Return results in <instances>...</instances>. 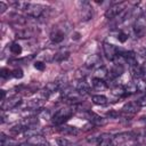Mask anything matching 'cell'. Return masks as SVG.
<instances>
[{
  "mask_svg": "<svg viewBox=\"0 0 146 146\" xmlns=\"http://www.w3.org/2000/svg\"><path fill=\"white\" fill-rule=\"evenodd\" d=\"M107 115H108L110 117H113V119H115V117H117V116H119V114H117V113H115L114 111L108 112V113H107Z\"/></svg>",
  "mask_w": 146,
  "mask_h": 146,
  "instance_id": "30",
  "label": "cell"
},
{
  "mask_svg": "<svg viewBox=\"0 0 146 146\" xmlns=\"http://www.w3.org/2000/svg\"><path fill=\"white\" fill-rule=\"evenodd\" d=\"M91 99H92V103L96 105H105L107 103V98L104 95H94Z\"/></svg>",
  "mask_w": 146,
  "mask_h": 146,
  "instance_id": "14",
  "label": "cell"
},
{
  "mask_svg": "<svg viewBox=\"0 0 146 146\" xmlns=\"http://www.w3.org/2000/svg\"><path fill=\"white\" fill-rule=\"evenodd\" d=\"M137 104H138L140 107L146 106V96H143L141 98H139V99L137 100Z\"/></svg>",
  "mask_w": 146,
  "mask_h": 146,
  "instance_id": "28",
  "label": "cell"
},
{
  "mask_svg": "<svg viewBox=\"0 0 146 146\" xmlns=\"http://www.w3.org/2000/svg\"><path fill=\"white\" fill-rule=\"evenodd\" d=\"M124 91H125V95H130V94H135L138 90H137V87L135 83H130L124 87Z\"/></svg>",
  "mask_w": 146,
  "mask_h": 146,
  "instance_id": "22",
  "label": "cell"
},
{
  "mask_svg": "<svg viewBox=\"0 0 146 146\" xmlns=\"http://www.w3.org/2000/svg\"><path fill=\"white\" fill-rule=\"evenodd\" d=\"M26 13L29 16L31 17H34V18H38L42 15L43 13V7L41 5H36V3H30L27 9H26Z\"/></svg>",
  "mask_w": 146,
  "mask_h": 146,
  "instance_id": "5",
  "label": "cell"
},
{
  "mask_svg": "<svg viewBox=\"0 0 146 146\" xmlns=\"http://www.w3.org/2000/svg\"><path fill=\"white\" fill-rule=\"evenodd\" d=\"M34 67H35L38 71H43V70L46 68V65H44V63H43V62L36 60V62L34 63Z\"/></svg>",
  "mask_w": 146,
  "mask_h": 146,
  "instance_id": "26",
  "label": "cell"
},
{
  "mask_svg": "<svg viewBox=\"0 0 146 146\" xmlns=\"http://www.w3.org/2000/svg\"><path fill=\"white\" fill-rule=\"evenodd\" d=\"M58 131L60 133H63L64 136H66V135H68V136H76L79 133L78 128L72 127V125H60L58 128Z\"/></svg>",
  "mask_w": 146,
  "mask_h": 146,
  "instance_id": "11",
  "label": "cell"
},
{
  "mask_svg": "<svg viewBox=\"0 0 146 146\" xmlns=\"http://www.w3.org/2000/svg\"><path fill=\"white\" fill-rule=\"evenodd\" d=\"M133 83L136 84L138 91H145L146 90V80L145 79H143V78L137 79V80H135Z\"/></svg>",
  "mask_w": 146,
  "mask_h": 146,
  "instance_id": "17",
  "label": "cell"
},
{
  "mask_svg": "<svg viewBox=\"0 0 146 146\" xmlns=\"http://www.w3.org/2000/svg\"><path fill=\"white\" fill-rule=\"evenodd\" d=\"M67 57H68V52H67V51H65V52H58V54L55 55V59L58 60V62L64 60V59H66Z\"/></svg>",
  "mask_w": 146,
  "mask_h": 146,
  "instance_id": "24",
  "label": "cell"
},
{
  "mask_svg": "<svg viewBox=\"0 0 146 146\" xmlns=\"http://www.w3.org/2000/svg\"><path fill=\"white\" fill-rule=\"evenodd\" d=\"M140 52H141V55H144V56H146V47H144L141 50H140Z\"/></svg>",
  "mask_w": 146,
  "mask_h": 146,
  "instance_id": "32",
  "label": "cell"
},
{
  "mask_svg": "<svg viewBox=\"0 0 146 146\" xmlns=\"http://www.w3.org/2000/svg\"><path fill=\"white\" fill-rule=\"evenodd\" d=\"M65 39V32L63 30H60L59 27L55 29L51 33H50V40L54 43H60L63 40Z\"/></svg>",
  "mask_w": 146,
  "mask_h": 146,
  "instance_id": "6",
  "label": "cell"
},
{
  "mask_svg": "<svg viewBox=\"0 0 146 146\" xmlns=\"http://www.w3.org/2000/svg\"><path fill=\"white\" fill-rule=\"evenodd\" d=\"M11 75L14 76V78H16V79H22L23 78V71L21 70V68H15L13 72H11Z\"/></svg>",
  "mask_w": 146,
  "mask_h": 146,
  "instance_id": "25",
  "label": "cell"
},
{
  "mask_svg": "<svg viewBox=\"0 0 146 146\" xmlns=\"http://www.w3.org/2000/svg\"><path fill=\"white\" fill-rule=\"evenodd\" d=\"M0 74H1V78H3V79H8V78L11 75V72H10L8 68H2L1 72H0Z\"/></svg>",
  "mask_w": 146,
  "mask_h": 146,
  "instance_id": "27",
  "label": "cell"
},
{
  "mask_svg": "<svg viewBox=\"0 0 146 146\" xmlns=\"http://www.w3.org/2000/svg\"><path fill=\"white\" fill-rule=\"evenodd\" d=\"M56 141H57L58 146H73V143L65 137H59V138H57Z\"/></svg>",
  "mask_w": 146,
  "mask_h": 146,
  "instance_id": "19",
  "label": "cell"
},
{
  "mask_svg": "<svg viewBox=\"0 0 146 146\" xmlns=\"http://www.w3.org/2000/svg\"><path fill=\"white\" fill-rule=\"evenodd\" d=\"M92 87L97 90H103L106 88V83L102 80V79H98V78H94L92 80Z\"/></svg>",
  "mask_w": 146,
  "mask_h": 146,
  "instance_id": "16",
  "label": "cell"
},
{
  "mask_svg": "<svg viewBox=\"0 0 146 146\" xmlns=\"http://www.w3.org/2000/svg\"><path fill=\"white\" fill-rule=\"evenodd\" d=\"M27 143L31 145H36V146H43L47 144V140L44 139V137L40 136V135H33L27 139Z\"/></svg>",
  "mask_w": 146,
  "mask_h": 146,
  "instance_id": "12",
  "label": "cell"
},
{
  "mask_svg": "<svg viewBox=\"0 0 146 146\" xmlns=\"http://www.w3.org/2000/svg\"><path fill=\"white\" fill-rule=\"evenodd\" d=\"M95 75H96V78H98V79H102V80H103V78H105V76L107 75V70H106L104 66H102V67H99V68H97V70H96Z\"/></svg>",
  "mask_w": 146,
  "mask_h": 146,
  "instance_id": "20",
  "label": "cell"
},
{
  "mask_svg": "<svg viewBox=\"0 0 146 146\" xmlns=\"http://www.w3.org/2000/svg\"><path fill=\"white\" fill-rule=\"evenodd\" d=\"M19 97H17V96H15V97H13V98H10V99H8V100H3L2 102V104H1V108L2 110H10V108H14V107H16L18 104H19Z\"/></svg>",
  "mask_w": 146,
  "mask_h": 146,
  "instance_id": "10",
  "label": "cell"
},
{
  "mask_svg": "<svg viewBox=\"0 0 146 146\" xmlns=\"http://www.w3.org/2000/svg\"><path fill=\"white\" fill-rule=\"evenodd\" d=\"M133 32L137 38H143L146 32V18L145 16H138L135 25H133Z\"/></svg>",
  "mask_w": 146,
  "mask_h": 146,
  "instance_id": "2",
  "label": "cell"
},
{
  "mask_svg": "<svg viewBox=\"0 0 146 146\" xmlns=\"http://www.w3.org/2000/svg\"><path fill=\"white\" fill-rule=\"evenodd\" d=\"M90 121L95 124V125H104L106 123V120L98 116V115H94L92 117H90Z\"/></svg>",
  "mask_w": 146,
  "mask_h": 146,
  "instance_id": "18",
  "label": "cell"
},
{
  "mask_svg": "<svg viewBox=\"0 0 146 146\" xmlns=\"http://www.w3.org/2000/svg\"><path fill=\"white\" fill-rule=\"evenodd\" d=\"M131 138V133L130 132H122V133H119V135H116L113 139H112V146H117V145H120V144H122V143H124V141H127V140H129Z\"/></svg>",
  "mask_w": 146,
  "mask_h": 146,
  "instance_id": "7",
  "label": "cell"
},
{
  "mask_svg": "<svg viewBox=\"0 0 146 146\" xmlns=\"http://www.w3.org/2000/svg\"><path fill=\"white\" fill-rule=\"evenodd\" d=\"M128 34L125 33V32H123V31H121V32H119V34H117V40L121 42V43H124L127 40H128Z\"/></svg>",
  "mask_w": 146,
  "mask_h": 146,
  "instance_id": "23",
  "label": "cell"
},
{
  "mask_svg": "<svg viewBox=\"0 0 146 146\" xmlns=\"http://www.w3.org/2000/svg\"><path fill=\"white\" fill-rule=\"evenodd\" d=\"M99 57L97 56V55H91V56H89L88 57V59L86 60V66L87 67H94L95 65H97V64H99Z\"/></svg>",
  "mask_w": 146,
  "mask_h": 146,
  "instance_id": "13",
  "label": "cell"
},
{
  "mask_svg": "<svg viewBox=\"0 0 146 146\" xmlns=\"http://www.w3.org/2000/svg\"><path fill=\"white\" fill-rule=\"evenodd\" d=\"M72 115H73V110L72 108H62V110H58L54 114V116H52V123L56 124V125H62Z\"/></svg>",
  "mask_w": 146,
  "mask_h": 146,
  "instance_id": "1",
  "label": "cell"
},
{
  "mask_svg": "<svg viewBox=\"0 0 146 146\" xmlns=\"http://www.w3.org/2000/svg\"><path fill=\"white\" fill-rule=\"evenodd\" d=\"M139 105L137 104V102L136 103H133V102H130V103H128V104H125L123 107H122V111L125 113V114H129V115H133V114H136L138 111H139Z\"/></svg>",
  "mask_w": 146,
  "mask_h": 146,
  "instance_id": "9",
  "label": "cell"
},
{
  "mask_svg": "<svg viewBox=\"0 0 146 146\" xmlns=\"http://www.w3.org/2000/svg\"><path fill=\"white\" fill-rule=\"evenodd\" d=\"M5 97H6V91L5 90H1V100L2 102L5 100Z\"/></svg>",
  "mask_w": 146,
  "mask_h": 146,
  "instance_id": "31",
  "label": "cell"
},
{
  "mask_svg": "<svg viewBox=\"0 0 146 146\" xmlns=\"http://www.w3.org/2000/svg\"><path fill=\"white\" fill-rule=\"evenodd\" d=\"M124 10H125V2H120V3H116V5L112 6L111 8H108L105 13V16L107 18L119 17V15L122 14Z\"/></svg>",
  "mask_w": 146,
  "mask_h": 146,
  "instance_id": "3",
  "label": "cell"
},
{
  "mask_svg": "<svg viewBox=\"0 0 146 146\" xmlns=\"http://www.w3.org/2000/svg\"><path fill=\"white\" fill-rule=\"evenodd\" d=\"M103 49H104V54L106 55V57L111 60H113L117 55H119V49L112 44V43H108V42H104L103 44Z\"/></svg>",
  "mask_w": 146,
  "mask_h": 146,
  "instance_id": "4",
  "label": "cell"
},
{
  "mask_svg": "<svg viewBox=\"0 0 146 146\" xmlns=\"http://www.w3.org/2000/svg\"><path fill=\"white\" fill-rule=\"evenodd\" d=\"M121 56H122L123 59L129 64L130 67L138 65V63H137V57H136L135 52H132V51H125V52H122Z\"/></svg>",
  "mask_w": 146,
  "mask_h": 146,
  "instance_id": "8",
  "label": "cell"
},
{
  "mask_svg": "<svg viewBox=\"0 0 146 146\" xmlns=\"http://www.w3.org/2000/svg\"><path fill=\"white\" fill-rule=\"evenodd\" d=\"M21 146H36V145H31V144H23V145H21Z\"/></svg>",
  "mask_w": 146,
  "mask_h": 146,
  "instance_id": "33",
  "label": "cell"
},
{
  "mask_svg": "<svg viewBox=\"0 0 146 146\" xmlns=\"http://www.w3.org/2000/svg\"><path fill=\"white\" fill-rule=\"evenodd\" d=\"M6 9H7V5H6L3 1H0V13H1V14L5 13Z\"/></svg>",
  "mask_w": 146,
  "mask_h": 146,
  "instance_id": "29",
  "label": "cell"
},
{
  "mask_svg": "<svg viewBox=\"0 0 146 146\" xmlns=\"http://www.w3.org/2000/svg\"><path fill=\"white\" fill-rule=\"evenodd\" d=\"M10 51H11V54H14V55H21L22 51H23V49H22V47H21L18 43H13V44L10 46Z\"/></svg>",
  "mask_w": 146,
  "mask_h": 146,
  "instance_id": "21",
  "label": "cell"
},
{
  "mask_svg": "<svg viewBox=\"0 0 146 146\" xmlns=\"http://www.w3.org/2000/svg\"><path fill=\"white\" fill-rule=\"evenodd\" d=\"M124 72V67H123V64H115L111 71V74L113 76H120L122 75V73Z\"/></svg>",
  "mask_w": 146,
  "mask_h": 146,
  "instance_id": "15",
  "label": "cell"
}]
</instances>
